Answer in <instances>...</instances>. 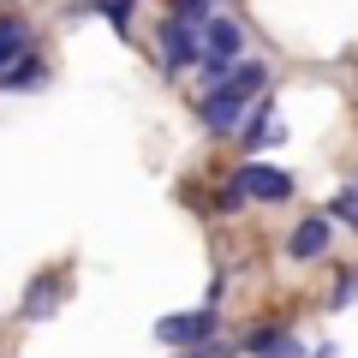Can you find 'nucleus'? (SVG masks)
<instances>
[{
    "label": "nucleus",
    "mask_w": 358,
    "mask_h": 358,
    "mask_svg": "<svg viewBox=\"0 0 358 358\" xmlns=\"http://www.w3.org/2000/svg\"><path fill=\"white\" fill-rule=\"evenodd\" d=\"M24 54H30V18L0 13V72H13Z\"/></svg>",
    "instance_id": "obj_8"
},
{
    "label": "nucleus",
    "mask_w": 358,
    "mask_h": 358,
    "mask_svg": "<svg viewBox=\"0 0 358 358\" xmlns=\"http://www.w3.org/2000/svg\"><path fill=\"white\" fill-rule=\"evenodd\" d=\"M239 48H245V30L233 18H209L203 24V66H239Z\"/></svg>",
    "instance_id": "obj_7"
},
{
    "label": "nucleus",
    "mask_w": 358,
    "mask_h": 358,
    "mask_svg": "<svg viewBox=\"0 0 358 358\" xmlns=\"http://www.w3.org/2000/svg\"><path fill=\"white\" fill-rule=\"evenodd\" d=\"M96 13H102L108 24L120 30V36H126V30H131V0H96Z\"/></svg>",
    "instance_id": "obj_12"
},
{
    "label": "nucleus",
    "mask_w": 358,
    "mask_h": 358,
    "mask_svg": "<svg viewBox=\"0 0 358 358\" xmlns=\"http://www.w3.org/2000/svg\"><path fill=\"white\" fill-rule=\"evenodd\" d=\"M329 239H334V221L329 215H305L293 227V239H287V257H293V263H317V257H329Z\"/></svg>",
    "instance_id": "obj_6"
},
{
    "label": "nucleus",
    "mask_w": 358,
    "mask_h": 358,
    "mask_svg": "<svg viewBox=\"0 0 358 358\" xmlns=\"http://www.w3.org/2000/svg\"><path fill=\"white\" fill-rule=\"evenodd\" d=\"M185 358H233V352H227V346H215V341H209V346H197V352H185Z\"/></svg>",
    "instance_id": "obj_15"
},
{
    "label": "nucleus",
    "mask_w": 358,
    "mask_h": 358,
    "mask_svg": "<svg viewBox=\"0 0 358 358\" xmlns=\"http://www.w3.org/2000/svg\"><path fill=\"white\" fill-rule=\"evenodd\" d=\"M36 84H48V66H42L36 54H24L13 72H0V90H36Z\"/></svg>",
    "instance_id": "obj_10"
},
{
    "label": "nucleus",
    "mask_w": 358,
    "mask_h": 358,
    "mask_svg": "<svg viewBox=\"0 0 358 358\" xmlns=\"http://www.w3.org/2000/svg\"><path fill=\"white\" fill-rule=\"evenodd\" d=\"M215 322H221V310H215V305L185 310V317H162V322H155V341H162V346H185V352H197V346L215 341Z\"/></svg>",
    "instance_id": "obj_3"
},
{
    "label": "nucleus",
    "mask_w": 358,
    "mask_h": 358,
    "mask_svg": "<svg viewBox=\"0 0 358 358\" xmlns=\"http://www.w3.org/2000/svg\"><path fill=\"white\" fill-rule=\"evenodd\" d=\"M245 352L251 358H305V346H299V334H287V329H257L251 341H245Z\"/></svg>",
    "instance_id": "obj_9"
},
{
    "label": "nucleus",
    "mask_w": 358,
    "mask_h": 358,
    "mask_svg": "<svg viewBox=\"0 0 358 358\" xmlns=\"http://www.w3.org/2000/svg\"><path fill=\"white\" fill-rule=\"evenodd\" d=\"M268 114H275V108H268V102H257V108H251V120H245V131H239V138L251 143V150H257L263 138H275V126H268Z\"/></svg>",
    "instance_id": "obj_11"
},
{
    "label": "nucleus",
    "mask_w": 358,
    "mask_h": 358,
    "mask_svg": "<svg viewBox=\"0 0 358 358\" xmlns=\"http://www.w3.org/2000/svg\"><path fill=\"white\" fill-rule=\"evenodd\" d=\"M263 84H268V66L239 60V72H233L221 90H209L203 108H197L203 131H215V138H227V131H245V120H251V102L263 96Z\"/></svg>",
    "instance_id": "obj_1"
},
{
    "label": "nucleus",
    "mask_w": 358,
    "mask_h": 358,
    "mask_svg": "<svg viewBox=\"0 0 358 358\" xmlns=\"http://www.w3.org/2000/svg\"><path fill=\"white\" fill-rule=\"evenodd\" d=\"M329 221H346V227L358 233V192H346V197H334V203H329Z\"/></svg>",
    "instance_id": "obj_13"
},
{
    "label": "nucleus",
    "mask_w": 358,
    "mask_h": 358,
    "mask_svg": "<svg viewBox=\"0 0 358 358\" xmlns=\"http://www.w3.org/2000/svg\"><path fill=\"white\" fill-rule=\"evenodd\" d=\"M192 66H203V24H185V18L167 13V24H162V72L179 78V72H192Z\"/></svg>",
    "instance_id": "obj_2"
},
{
    "label": "nucleus",
    "mask_w": 358,
    "mask_h": 358,
    "mask_svg": "<svg viewBox=\"0 0 358 358\" xmlns=\"http://www.w3.org/2000/svg\"><path fill=\"white\" fill-rule=\"evenodd\" d=\"M233 185H239L245 197H257V203H287V197H293V179H287L281 167H268V162H245L239 173H233Z\"/></svg>",
    "instance_id": "obj_5"
},
{
    "label": "nucleus",
    "mask_w": 358,
    "mask_h": 358,
    "mask_svg": "<svg viewBox=\"0 0 358 358\" xmlns=\"http://www.w3.org/2000/svg\"><path fill=\"white\" fill-rule=\"evenodd\" d=\"M60 305H66V268H42L36 281L24 287V305H18V317H24V322H48Z\"/></svg>",
    "instance_id": "obj_4"
},
{
    "label": "nucleus",
    "mask_w": 358,
    "mask_h": 358,
    "mask_svg": "<svg viewBox=\"0 0 358 358\" xmlns=\"http://www.w3.org/2000/svg\"><path fill=\"white\" fill-rule=\"evenodd\" d=\"M173 18H185V24H209V0H173Z\"/></svg>",
    "instance_id": "obj_14"
}]
</instances>
